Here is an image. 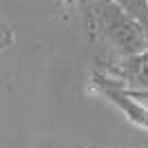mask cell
Returning a JSON list of instances; mask_svg holds the SVG:
<instances>
[{"label":"cell","mask_w":148,"mask_h":148,"mask_svg":"<svg viewBox=\"0 0 148 148\" xmlns=\"http://www.w3.org/2000/svg\"><path fill=\"white\" fill-rule=\"evenodd\" d=\"M86 16L93 60L104 71L122 58L148 49L146 27L111 0H80Z\"/></svg>","instance_id":"cell-1"},{"label":"cell","mask_w":148,"mask_h":148,"mask_svg":"<svg viewBox=\"0 0 148 148\" xmlns=\"http://www.w3.org/2000/svg\"><path fill=\"white\" fill-rule=\"evenodd\" d=\"M93 84H95V88H97L102 95H104L111 104H115L119 108V111L126 115V117L130 119L133 124H137L139 128L148 130V104L146 102H137L133 95H130L126 88L117 86V84H113L111 80H106L104 75L95 73L93 75Z\"/></svg>","instance_id":"cell-2"},{"label":"cell","mask_w":148,"mask_h":148,"mask_svg":"<svg viewBox=\"0 0 148 148\" xmlns=\"http://www.w3.org/2000/svg\"><path fill=\"white\" fill-rule=\"evenodd\" d=\"M111 2L122 7L124 11L130 13L135 20H139L148 31V5H146V0H111Z\"/></svg>","instance_id":"cell-3"},{"label":"cell","mask_w":148,"mask_h":148,"mask_svg":"<svg viewBox=\"0 0 148 148\" xmlns=\"http://www.w3.org/2000/svg\"><path fill=\"white\" fill-rule=\"evenodd\" d=\"M64 2H66V5H71V2H73V0H64Z\"/></svg>","instance_id":"cell-4"},{"label":"cell","mask_w":148,"mask_h":148,"mask_svg":"<svg viewBox=\"0 0 148 148\" xmlns=\"http://www.w3.org/2000/svg\"><path fill=\"white\" fill-rule=\"evenodd\" d=\"M146 5H148V0H146Z\"/></svg>","instance_id":"cell-5"}]
</instances>
